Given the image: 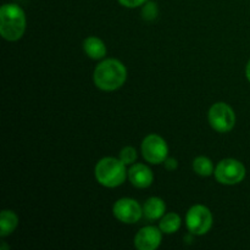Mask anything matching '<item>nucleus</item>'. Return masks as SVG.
I'll use <instances>...</instances> for the list:
<instances>
[{
    "mask_svg": "<svg viewBox=\"0 0 250 250\" xmlns=\"http://www.w3.org/2000/svg\"><path fill=\"white\" fill-rule=\"evenodd\" d=\"M127 80V68L117 59H105L98 63L93 72L95 87L104 92L120 89Z\"/></svg>",
    "mask_w": 250,
    "mask_h": 250,
    "instance_id": "obj_1",
    "label": "nucleus"
},
{
    "mask_svg": "<svg viewBox=\"0 0 250 250\" xmlns=\"http://www.w3.org/2000/svg\"><path fill=\"white\" fill-rule=\"evenodd\" d=\"M26 31V15L17 4H4L0 9V33L5 41L16 42Z\"/></svg>",
    "mask_w": 250,
    "mask_h": 250,
    "instance_id": "obj_2",
    "label": "nucleus"
},
{
    "mask_svg": "<svg viewBox=\"0 0 250 250\" xmlns=\"http://www.w3.org/2000/svg\"><path fill=\"white\" fill-rule=\"evenodd\" d=\"M120 159L106 156L100 159L94 168L95 180L99 185L106 188H116L124 185L128 177V171Z\"/></svg>",
    "mask_w": 250,
    "mask_h": 250,
    "instance_id": "obj_3",
    "label": "nucleus"
},
{
    "mask_svg": "<svg viewBox=\"0 0 250 250\" xmlns=\"http://www.w3.org/2000/svg\"><path fill=\"white\" fill-rule=\"evenodd\" d=\"M215 178L225 186H234L246 178V166L237 159H224L215 167Z\"/></svg>",
    "mask_w": 250,
    "mask_h": 250,
    "instance_id": "obj_4",
    "label": "nucleus"
},
{
    "mask_svg": "<svg viewBox=\"0 0 250 250\" xmlns=\"http://www.w3.org/2000/svg\"><path fill=\"white\" fill-rule=\"evenodd\" d=\"M210 126L219 133H227L232 131L236 125V114L233 109L226 103H215L208 112Z\"/></svg>",
    "mask_w": 250,
    "mask_h": 250,
    "instance_id": "obj_5",
    "label": "nucleus"
},
{
    "mask_svg": "<svg viewBox=\"0 0 250 250\" xmlns=\"http://www.w3.org/2000/svg\"><path fill=\"white\" fill-rule=\"evenodd\" d=\"M186 226L194 236L207 234L212 227V214L205 205H193L186 215Z\"/></svg>",
    "mask_w": 250,
    "mask_h": 250,
    "instance_id": "obj_6",
    "label": "nucleus"
},
{
    "mask_svg": "<svg viewBox=\"0 0 250 250\" xmlns=\"http://www.w3.org/2000/svg\"><path fill=\"white\" fill-rule=\"evenodd\" d=\"M142 155L146 163L159 165L168 158V146L161 136L151 133L142 142Z\"/></svg>",
    "mask_w": 250,
    "mask_h": 250,
    "instance_id": "obj_7",
    "label": "nucleus"
},
{
    "mask_svg": "<svg viewBox=\"0 0 250 250\" xmlns=\"http://www.w3.org/2000/svg\"><path fill=\"white\" fill-rule=\"evenodd\" d=\"M112 214L117 221L126 225L137 224L143 216V207L132 198H121L112 207Z\"/></svg>",
    "mask_w": 250,
    "mask_h": 250,
    "instance_id": "obj_8",
    "label": "nucleus"
},
{
    "mask_svg": "<svg viewBox=\"0 0 250 250\" xmlns=\"http://www.w3.org/2000/svg\"><path fill=\"white\" fill-rule=\"evenodd\" d=\"M163 241V232L159 227L146 226L134 236V247L138 250H155Z\"/></svg>",
    "mask_w": 250,
    "mask_h": 250,
    "instance_id": "obj_9",
    "label": "nucleus"
},
{
    "mask_svg": "<svg viewBox=\"0 0 250 250\" xmlns=\"http://www.w3.org/2000/svg\"><path fill=\"white\" fill-rule=\"evenodd\" d=\"M128 180L132 186L144 189L153 185V171L144 164H133L128 170Z\"/></svg>",
    "mask_w": 250,
    "mask_h": 250,
    "instance_id": "obj_10",
    "label": "nucleus"
},
{
    "mask_svg": "<svg viewBox=\"0 0 250 250\" xmlns=\"http://www.w3.org/2000/svg\"><path fill=\"white\" fill-rule=\"evenodd\" d=\"M166 214V204L161 198L151 197L143 204V216L149 221L160 220Z\"/></svg>",
    "mask_w": 250,
    "mask_h": 250,
    "instance_id": "obj_11",
    "label": "nucleus"
},
{
    "mask_svg": "<svg viewBox=\"0 0 250 250\" xmlns=\"http://www.w3.org/2000/svg\"><path fill=\"white\" fill-rule=\"evenodd\" d=\"M83 50L88 58L93 60H102L107 53L106 45L104 42L98 37H87L83 41Z\"/></svg>",
    "mask_w": 250,
    "mask_h": 250,
    "instance_id": "obj_12",
    "label": "nucleus"
},
{
    "mask_svg": "<svg viewBox=\"0 0 250 250\" xmlns=\"http://www.w3.org/2000/svg\"><path fill=\"white\" fill-rule=\"evenodd\" d=\"M19 226V217L11 210H2L0 214V236H10Z\"/></svg>",
    "mask_w": 250,
    "mask_h": 250,
    "instance_id": "obj_13",
    "label": "nucleus"
},
{
    "mask_svg": "<svg viewBox=\"0 0 250 250\" xmlns=\"http://www.w3.org/2000/svg\"><path fill=\"white\" fill-rule=\"evenodd\" d=\"M182 220L176 212H167L159 221V229L165 234H173L181 229Z\"/></svg>",
    "mask_w": 250,
    "mask_h": 250,
    "instance_id": "obj_14",
    "label": "nucleus"
},
{
    "mask_svg": "<svg viewBox=\"0 0 250 250\" xmlns=\"http://www.w3.org/2000/svg\"><path fill=\"white\" fill-rule=\"evenodd\" d=\"M193 170L197 175L202 177H209L215 172V167L212 161L207 156H198L193 160Z\"/></svg>",
    "mask_w": 250,
    "mask_h": 250,
    "instance_id": "obj_15",
    "label": "nucleus"
},
{
    "mask_svg": "<svg viewBox=\"0 0 250 250\" xmlns=\"http://www.w3.org/2000/svg\"><path fill=\"white\" fill-rule=\"evenodd\" d=\"M137 158H138L137 150L131 146H125V148H122L121 151H120L119 159L125 164V165H133V164H136Z\"/></svg>",
    "mask_w": 250,
    "mask_h": 250,
    "instance_id": "obj_16",
    "label": "nucleus"
},
{
    "mask_svg": "<svg viewBox=\"0 0 250 250\" xmlns=\"http://www.w3.org/2000/svg\"><path fill=\"white\" fill-rule=\"evenodd\" d=\"M159 15V9L156 2L154 1H146V4L142 7V17L146 21H154V20L158 17Z\"/></svg>",
    "mask_w": 250,
    "mask_h": 250,
    "instance_id": "obj_17",
    "label": "nucleus"
},
{
    "mask_svg": "<svg viewBox=\"0 0 250 250\" xmlns=\"http://www.w3.org/2000/svg\"><path fill=\"white\" fill-rule=\"evenodd\" d=\"M148 0H119L120 4L128 9H136L138 6H143Z\"/></svg>",
    "mask_w": 250,
    "mask_h": 250,
    "instance_id": "obj_18",
    "label": "nucleus"
},
{
    "mask_svg": "<svg viewBox=\"0 0 250 250\" xmlns=\"http://www.w3.org/2000/svg\"><path fill=\"white\" fill-rule=\"evenodd\" d=\"M164 165H165L166 170L168 171H173L178 167V163L175 158H167L164 161Z\"/></svg>",
    "mask_w": 250,
    "mask_h": 250,
    "instance_id": "obj_19",
    "label": "nucleus"
},
{
    "mask_svg": "<svg viewBox=\"0 0 250 250\" xmlns=\"http://www.w3.org/2000/svg\"><path fill=\"white\" fill-rule=\"evenodd\" d=\"M246 76H247V80L250 82V60L247 63V67H246Z\"/></svg>",
    "mask_w": 250,
    "mask_h": 250,
    "instance_id": "obj_20",
    "label": "nucleus"
}]
</instances>
